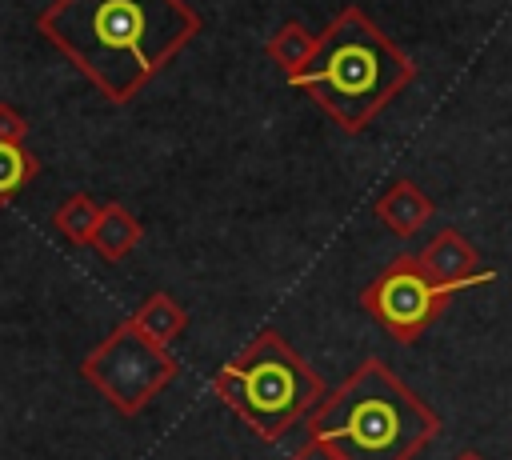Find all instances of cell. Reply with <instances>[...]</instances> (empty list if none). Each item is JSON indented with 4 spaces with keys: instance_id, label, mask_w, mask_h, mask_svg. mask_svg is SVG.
<instances>
[{
    "instance_id": "9",
    "label": "cell",
    "mask_w": 512,
    "mask_h": 460,
    "mask_svg": "<svg viewBox=\"0 0 512 460\" xmlns=\"http://www.w3.org/2000/svg\"><path fill=\"white\" fill-rule=\"evenodd\" d=\"M140 236H144V224H140L120 200H108V204L100 208V224H96L92 248H96L108 264H116V260H124V256L140 244Z\"/></svg>"
},
{
    "instance_id": "11",
    "label": "cell",
    "mask_w": 512,
    "mask_h": 460,
    "mask_svg": "<svg viewBox=\"0 0 512 460\" xmlns=\"http://www.w3.org/2000/svg\"><path fill=\"white\" fill-rule=\"evenodd\" d=\"M132 320H136V328H140L148 340H156L160 348H172V344L184 336V328H188L184 304H176V296H168V292H152V296L132 312Z\"/></svg>"
},
{
    "instance_id": "10",
    "label": "cell",
    "mask_w": 512,
    "mask_h": 460,
    "mask_svg": "<svg viewBox=\"0 0 512 460\" xmlns=\"http://www.w3.org/2000/svg\"><path fill=\"white\" fill-rule=\"evenodd\" d=\"M316 44H320V32L304 28L300 20H284L268 40H264V56L284 72V76H296L308 68V60L316 56Z\"/></svg>"
},
{
    "instance_id": "8",
    "label": "cell",
    "mask_w": 512,
    "mask_h": 460,
    "mask_svg": "<svg viewBox=\"0 0 512 460\" xmlns=\"http://www.w3.org/2000/svg\"><path fill=\"white\" fill-rule=\"evenodd\" d=\"M372 216H376L392 236H416V232L436 216V204H432V196H428L416 180L400 176V180H392V184L376 196Z\"/></svg>"
},
{
    "instance_id": "6",
    "label": "cell",
    "mask_w": 512,
    "mask_h": 460,
    "mask_svg": "<svg viewBox=\"0 0 512 460\" xmlns=\"http://www.w3.org/2000/svg\"><path fill=\"white\" fill-rule=\"evenodd\" d=\"M452 296H460L456 288L436 284L420 256H396L380 268V276L372 284H364L360 292V308L396 340V344H416L452 304Z\"/></svg>"
},
{
    "instance_id": "14",
    "label": "cell",
    "mask_w": 512,
    "mask_h": 460,
    "mask_svg": "<svg viewBox=\"0 0 512 460\" xmlns=\"http://www.w3.org/2000/svg\"><path fill=\"white\" fill-rule=\"evenodd\" d=\"M24 136H28V120L0 100V140H24Z\"/></svg>"
},
{
    "instance_id": "3",
    "label": "cell",
    "mask_w": 512,
    "mask_h": 460,
    "mask_svg": "<svg viewBox=\"0 0 512 460\" xmlns=\"http://www.w3.org/2000/svg\"><path fill=\"white\" fill-rule=\"evenodd\" d=\"M304 428L340 460H416L440 436V412L372 356L308 412Z\"/></svg>"
},
{
    "instance_id": "12",
    "label": "cell",
    "mask_w": 512,
    "mask_h": 460,
    "mask_svg": "<svg viewBox=\"0 0 512 460\" xmlns=\"http://www.w3.org/2000/svg\"><path fill=\"white\" fill-rule=\"evenodd\" d=\"M100 200H92L88 192H72V196H64L60 204H56V212H52V228L68 240V244H76V248H88L92 244V236H96V224H100Z\"/></svg>"
},
{
    "instance_id": "5",
    "label": "cell",
    "mask_w": 512,
    "mask_h": 460,
    "mask_svg": "<svg viewBox=\"0 0 512 460\" xmlns=\"http://www.w3.org/2000/svg\"><path fill=\"white\" fill-rule=\"evenodd\" d=\"M80 376L120 416H140L180 376V360L172 356V348L148 340L128 316L80 360Z\"/></svg>"
},
{
    "instance_id": "4",
    "label": "cell",
    "mask_w": 512,
    "mask_h": 460,
    "mask_svg": "<svg viewBox=\"0 0 512 460\" xmlns=\"http://www.w3.org/2000/svg\"><path fill=\"white\" fill-rule=\"evenodd\" d=\"M212 392L260 436L280 440L328 396L320 372L276 332L260 328L212 376Z\"/></svg>"
},
{
    "instance_id": "2",
    "label": "cell",
    "mask_w": 512,
    "mask_h": 460,
    "mask_svg": "<svg viewBox=\"0 0 512 460\" xmlns=\"http://www.w3.org/2000/svg\"><path fill=\"white\" fill-rule=\"evenodd\" d=\"M412 80V56L388 40L356 4L340 8L324 24L308 68L288 76L296 92H304L336 128L352 136L364 132Z\"/></svg>"
},
{
    "instance_id": "13",
    "label": "cell",
    "mask_w": 512,
    "mask_h": 460,
    "mask_svg": "<svg viewBox=\"0 0 512 460\" xmlns=\"http://www.w3.org/2000/svg\"><path fill=\"white\" fill-rule=\"evenodd\" d=\"M40 172V160L24 148V140H0V208H8Z\"/></svg>"
},
{
    "instance_id": "16",
    "label": "cell",
    "mask_w": 512,
    "mask_h": 460,
    "mask_svg": "<svg viewBox=\"0 0 512 460\" xmlns=\"http://www.w3.org/2000/svg\"><path fill=\"white\" fill-rule=\"evenodd\" d=\"M452 460H484V456H480V452H476V448H464V452H456V456H452Z\"/></svg>"
},
{
    "instance_id": "1",
    "label": "cell",
    "mask_w": 512,
    "mask_h": 460,
    "mask_svg": "<svg viewBox=\"0 0 512 460\" xmlns=\"http://www.w3.org/2000/svg\"><path fill=\"white\" fill-rule=\"evenodd\" d=\"M188 0H52L36 32L112 104L136 100L196 36Z\"/></svg>"
},
{
    "instance_id": "7",
    "label": "cell",
    "mask_w": 512,
    "mask_h": 460,
    "mask_svg": "<svg viewBox=\"0 0 512 460\" xmlns=\"http://www.w3.org/2000/svg\"><path fill=\"white\" fill-rule=\"evenodd\" d=\"M416 256H420L424 272H428L436 284L456 288V292H468V288L488 284V280L496 276V272L480 268V252H476V244H472L460 228H440Z\"/></svg>"
},
{
    "instance_id": "15",
    "label": "cell",
    "mask_w": 512,
    "mask_h": 460,
    "mask_svg": "<svg viewBox=\"0 0 512 460\" xmlns=\"http://www.w3.org/2000/svg\"><path fill=\"white\" fill-rule=\"evenodd\" d=\"M288 460H340V452L332 448V444H324V440H316V436H308Z\"/></svg>"
}]
</instances>
